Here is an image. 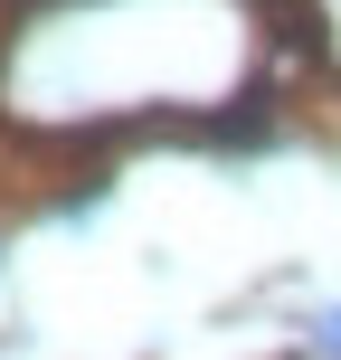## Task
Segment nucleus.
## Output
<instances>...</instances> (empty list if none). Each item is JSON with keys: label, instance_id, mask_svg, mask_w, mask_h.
<instances>
[{"label": "nucleus", "instance_id": "f257e3e1", "mask_svg": "<svg viewBox=\"0 0 341 360\" xmlns=\"http://www.w3.org/2000/svg\"><path fill=\"white\" fill-rule=\"evenodd\" d=\"M256 76V0H29L0 38V124L105 143L124 124L218 114Z\"/></svg>", "mask_w": 341, "mask_h": 360}, {"label": "nucleus", "instance_id": "f03ea898", "mask_svg": "<svg viewBox=\"0 0 341 360\" xmlns=\"http://www.w3.org/2000/svg\"><path fill=\"white\" fill-rule=\"evenodd\" d=\"M313 351H323V360H341V304H323V313H313Z\"/></svg>", "mask_w": 341, "mask_h": 360}]
</instances>
